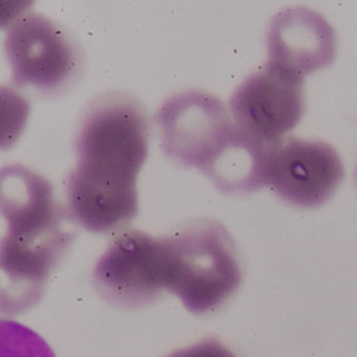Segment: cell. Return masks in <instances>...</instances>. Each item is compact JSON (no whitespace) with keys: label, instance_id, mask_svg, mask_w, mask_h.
Instances as JSON below:
<instances>
[{"label":"cell","instance_id":"1","mask_svg":"<svg viewBox=\"0 0 357 357\" xmlns=\"http://www.w3.org/2000/svg\"><path fill=\"white\" fill-rule=\"evenodd\" d=\"M241 280L233 237L213 219L193 221L162 237L123 229L93 271L96 290L110 304L139 308L169 291L195 314L225 304Z\"/></svg>","mask_w":357,"mask_h":357},{"label":"cell","instance_id":"2","mask_svg":"<svg viewBox=\"0 0 357 357\" xmlns=\"http://www.w3.org/2000/svg\"><path fill=\"white\" fill-rule=\"evenodd\" d=\"M148 137L147 112L126 93H104L84 110L75 139L76 166L64 181L66 206L79 227L116 234L135 218Z\"/></svg>","mask_w":357,"mask_h":357},{"label":"cell","instance_id":"3","mask_svg":"<svg viewBox=\"0 0 357 357\" xmlns=\"http://www.w3.org/2000/svg\"><path fill=\"white\" fill-rule=\"evenodd\" d=\"M1 311L16 315L39 302L51 273L77 235L66 204L49 181L20 165L1 172Z\"/></svg>","mask_w":357,"mask_h":357},{"label":"cell","instance_id":"4","mask_svg":"<svg viewBox=\"0 0 357 357\" xmlns=\"http://www.w3.org/2000/svg\"><path fill=\"white\" fill-rule=\"evenodd\" d=\"M155 120L166 155L197 168L216 188L248 141L225 104L206 91H185L169 98Z\"/></svg>","mask_w":357,"mask_h":357},{"label":"cell","instance_id":"5","mask_svg":"<svg viewBox=\"0 0 357 357\" xmlns=\"http://www.w3.org/2000/svg\"><path fill=\"white\" fill-rule=\"evenodd\" d=\"M304 77L267 61L234 91L229 109L246 135L271 145L287 137L304 114Z\"/></svg>","mask_w":357,"mask_h":357},{"label":"cell","instance_id":"6","mask_svg":"<svg viewBox=\"0 0 357 357\" xmlns=\"http://www.w3.org/2000/svg\"><path fill=\"white\" fill-rule=\"evenodd\" d=\"M5 51L12 80L20 87L56 91L74 76L78 66L74 41L58 24L35 12H22L10 22Z\"/></svg>","mask_w":357,"mask_h":357},{"label":"cell","instance_id":"7","mask_svg":"<svg viewBox=\"0 0 357 357\" xmlns=\"http://www.w3.org/2000/svg\"><path fill=\"white\" fill-rule=\"evenodd\" d=\"M342 178L340 154L325 142L287 135L269 145L266 187L292 206H321L333 195Z\"/></svg>","mask_w":357,"mask_h":357},{"label":"cell","instance_id":"8","mask_svg":"<svg viewBox=\"0 0 357 357\" xmlns=\"http://www.w3.org/2000/svg\"><path fill=\"white\" fill-rule=\"evenodd\" d=\"M269 61L304 77L329 66L335 35L325 18L308 9H286L271 20L267 34Z\"/></svg>","mask_w":357,"mask_h":357},{"label":"cell","instance_id":"9","mask_svg":"<svg viewBox=\"0 0 357 357\" xmlns=\"http://www.w3.org/2000/svg\"><path fill=\"white\" fill-rule=\"evenodd\" d=\"M1 357H55L47 342L15 321L1 323Z\"/></svg>","mask_w":357,"mask_h":357},{"label":"cell","instance_id":"10","mask_svg":"<svg viewBox=\"0 0 357 357\" xmlns=\"http://www.w3.org/2000/svg\"><path fill=\"white\" fill-rule=\"evenodd\" d=\"M167 357H238L231 349L217 338H206L185 349L175 351Z\"/></svg>","mask_w":357,"mask_h":357}]
</instances>
